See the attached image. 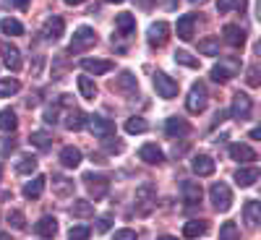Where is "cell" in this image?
Segmentation results:
<instances>
[{
    "instance_id": "d4e9b609",
    "label": "cell",
    "mask_w": 261,
    "mask_h": 240,
    "mask_svg": "<svg viewBox=\"0 0 261 240\" xmlns=\"http://www.w3.org/2000/svg\"><path fill=\"white\" fill-rule=\"evenodd\" d=\"M115 29H118L120 37L134 34V32H136V18L130 16V13H118V16H115Z\"/></svg>"
},
{
    "instance_id": "7c38bea8",
    "label": "cell",
    "mask_w": 261,
    "mask_h": 240,
    "mask_svg": "<svg viewBox=\"0 0 261 240\" xmlns=\"http://www.w3.org/2000/svg\"><path fill=\"white\" fill-rule=\"evenodd\" d=\"M191 170H193L199 178H209V175H214L217 165H214V159H212L209 154H196V157L191 159Z\"/></svg>"
},
{
    "instance_id": "9c48e42d",
    "label": "cell",
    "mask_w": 261,
    "mask_h": 240,
    "mask_svg": "<svg viewBox=\"0 0 261 240\" xmlns=\"http://www.w3.org/2000/svg\"><path fill=\"white\" fill-rule=\"evenodd\" d=\"M113 89L120 92V94H125L128 99H134V97L139 94V84H136V78H134V73H130V71H123V73L113 81Z\"/></svg>"
},
{
    "instance_id": "7a4b0ae2",
    "label": "cell",
    "mask_w": 261,
    "mask_h": 240,
    "mask_svg": "<svg viewBox=\"0 0 261 240\" xmlns=\"http://www.w3.org/2000/svg\"><path fill=\"white\" fill-rule=\"evenodd\" d=\"M154 204H157V188L151 183H141L136 188V211L141 217H146L151 209H154Z\"/></svg>"
},
{
    "instance_id": "44dd1931",
    "label": "cell",
    "mask_w": 261,
    "mask_h": 240,
    "mask_svg": "<svg viewBox=\"0 0 261 240\" xmlns=\"http://www.w3.org/2000/svg\"><path fill=\"white\" fill-rule=\"evenodd\" d=\"M165 130H167V136H188L191 134V123L188 120H183V118H167V123H165Z\"/></svg>"
},
{
    "instance_id": "6f0895ef",
    "label": "cell",
    "mask_w": 261,
    "mask_h": 240,
    "mask_svg": "<svg viewBox=\"0 0 261 240\" xmlns=\"http://www.w3.org/2000/svg\"><path fill=\"white\" fill-rule=\"evenodd\" d=\"M107 3H123V0H107Z\"/></svg>"
},
{
    "instance_id": "484cf974",
    "label": "cell",
    "mask_w": 261,
    "mask_h": 240,
    "mask_svg": "<svg viewBox=\"0 0 261 240\" xmlns=\"http://www.w3.org/2000/svg\"><path fill=\"white\" fill-rule=\"evenodd\" d=\"M60 165L76 170V167L81 165V151H79L76 146H63V151H60Z\"/></svg>"
},
{
    "instance_id": "d6a6232c",
    "label": "cell",
    "mask_w": 261,
    "mask_h": 240,
    "mask_svg": "<svg viewBox=\"0 0 261 240\" xmlns=\"http://www.w3.org/2000/svg\"><path fill=\"white\" fill-rule=\"evenodd\" d=\"M37 157H32V154H24V157H21L18 162H16V172H18V175H32V172L37 170Z\"/></svg>"
},
{
    "instance_id": "f5cc1de1",
    "label": "cell",
    "mask_w": 261,
    "mask_h": 240,
    "mask_svg": "<svg viewBox=\"0 0 261 240\" xmlns=\"http://www.w3.org/2000/svg\"><path fill=\"white\" fill-rule=\"evenodd\" d=\"M81 3H86V0H65V6H81Z\"/></svg>"
},
{
    "instance_id": "1f68e13d",
    "label": "cell",
    "mask_w": 261,
    "mask_h": 240,
    "mask_svg": "<svg viewBox=\"0 0 261 240\" xmlns=\"http://www.w3.org/2000/svg\"><path fill=\"white\" fill-rule=\"evenodd\" d=\"M79 92H81L84 99H94V97H97V84H94V78L79 76Z\"/></svg>"
},
{
    "instance_id": "603a6c76",
    "label": "cell",
    "mask_w": 261,
    "mask_h": 240,
    "mask_svg": "<svg viewBox=\"0 0 261 240\" xmlns=\"http://www.w3.org/2000/svg\"><path fill=\"white\" fill-rule=\"evenodd\" d=\"M206 232H209V222H206V220H191V222L183 225V235H186L188 240H196V237H201V235H206Z\"/></svg>"
},
{
    "instance_id": "5bb4252c",
    "label": "cell",
    "mask_w": 261,
    "mask_h": 240,
    "mask_svg": "<svg viewBox=\"0 0 261 240\" xmlns=\"http://www.w3.org/2000/svg\"><path fill=\"white\" fill-rule=\"evenodd\" d=\"M81 68H84L86 73L102 76V73H110V71H113V60H99V58H84V60H81Z\"/></svg>"
},
{
    "instance_id": "277c9868",
    "label": "cell",
    "mask_w": 261,
    "mask_h": 240,
    "mask_svg": "<svg viewBox=\"0 0 261 240\" xmlns=\"http://www.w3.org/2000/svg\"><path fill=\"white\" fill-rule=\"evenodd\" d=\"M238 71H241V60H235V58H225V60H220L212 68V81H217V84H225V81H230V78H235L238 76Z\"/></svg>"
},
{
    "instance_id": "ac0fdd59",
    "label": "cell",
    "mask_w": 261,
    "mask_h": 240,
    "mask_svg": "<svg viewBox=\"0 0 261 240\" xmlns=\"http://www.w3.org/2000/svg\"><path fill=\"white\" fill-rule=\"evenodd\" d=\"M0 52H3V60H6V65H8V71H21V52H18V47H13V45H8V42H0Z\"/></svg>"
},
{
    "instance_id": "2e32d148",
    "label": "cell",
    "mask_w": 261,
    "mask_h": 240,
    "mask_svg": "<svg viewBox=\"0 0 261 240\" xmlns=\"http://www.w3.org/2000/svg\"><path fill=\"white\" fill-rule=\"evenodd\" d=\"M180 193H183L186 206H196V204H201V199H204L201 185H199V183H191V180H186V183L180 185Z\"/></svg>"
},
{
    "instance_id": "cb8c5ba5",
    "label": "cell",
    "mask_w": 261,
    "mask_h": 240,
    "mask_svg": "<svg viewBox=\"0 0 261 240\" xmlns=\"http://www.w3.org/2000/svg\"><path fill=\"white\" fill-rule=\"evenodd\" d=\"M230 157L235 162H256V151L248 144H232L230 146Z\"/></svg>"
},
{
    "instance_id": "680465c9",
    "label": "cell",
    "mask_w": 261,
    "mask_h": 240,
    "mask_svg": "<svg viewBox=\"0 0 261 240\" xmlns=\"http://www.w3.org/2000/svg\"><path fill=\"white\" fill-rule=\"evenodd\" d=\"M0 178H3V167H0Z\"/></svg>"
},
{
    "instance_id": "5b68a950",
    "label": "cell",
    "mask_w": 261,
    "mask_h": 240,
    "mask_svg": "<svg viewBox=\"0 0 261 240\" xmlns=\"http://www.w3.org/2000/svg\"><path fill=\"white\" fill-rule=\"evenodd\" d=\"M209 199H212L217 211H227L232 206V191H230L227 183H214L212 191H209Z\"/></svg>"
},
{
    "instance_id": "74e56055",
    "label": "cell",
    "mask_w": 261,
    "mask_h": 240,
    "mask_svg": "<svg viewBox=\"0 0 261 240\" xmlns=\"http://www.w3.org/2000/svg\"><path fill=\"white\" fill-rule=\"evenodd\" d=\"M220 240H241V230L235 222H225L220 227Z\"/></svg>"
},
{
    "instance_id": "9a60e30c",
    "label": "cell",
    "mask_w": 261,
    "mask_h": 240,
    "mask_svg": "<svg viewBox=\"0 0 261 240\" xmlns=\"http://www.w3.org/2000/svg\"><path fill=\"white\" fill-rule=\"evenodd\" d=\"M139 157H141V162L154 165V167H160V165L165 162V154H162V149H160L157 144H144V146L139 149Z\"/></svg>"
},
{
    "instance_id": "9f6ffc18",
    "label": "cell",
    "mask_w": 261,
    "mask_h": 240,
    "mask_svg": "<svg viewBox=\"0 0 261 240\" xmlns=\"http://www.w3.org/2000/svg\"><path fill=\"white\" fill-rule=\"evenodd\" d=\"M167 8H175V0H167Z\"/></svg>"
},
{
    "instance_id": "ab89813d",
    "label": "cell",
    "mask_w": 261,
    "mask_h": 240,
    "mask_svg": "<svg viewBox=\"0 0 261 240\" xmlns=\"http://www.w3.org/2000/svg\"><path fill=\"white\" fill-rule=\"evenodd\" d=\"M18 89H21V84L16 78H3V81H0V97H11Z\"/></svg>"
},
{
    "instance_id": "ba28073f",
    "label": "cell",
    "mask_w": 261,
    "mask_h": 240,
    "mask_svg": "<svg viewBox=\"0 0 261 240\" xmlns=\"http://www.w3.org/2000/svg\"><path fill=\"white\" fill-rule=\"evenodd\" d=\"M154 89L162 99H172V97H178V81L175 78H170L167 73H154Z\"/></svg>"
},
{
    "instance_id": "7dc6e473",
    "label": "cell",
    "mask_w": 261,
    "mask_h": 240,
    "mask_svg": "<svg viewBox=\"0 0 261 240\" xmlns=\"http://www.w3.org/2000/svg\"><path fill=\"white\" fill-rule=\"evenodd\" d=\"M110 225H113L110 217H99V220H97V232H107V230H110Z\"/></svg>"
},
{
    "instance_id": "83f0119b",
    "label": "cell",
    "mask_w": 261,
    "mask_h": 240,
    "mask_svg": "<svg viewBox=\"0 0 261 240\" xmlns=\"http://www.w3.org/2000/svg\"><path fill=\"white\" fill-rule=\"evenodd\" d=\"M243 217H246V225H251V227H256L258 222H261V204L258 201H246V206H243Z\"/></svg>"
},
{
    "instance_id": "f546056e",
    "label": "cell",
    "mask_w": 261,
    "mask_h": 240,
    "mask_svg": "<svg viewBox=\"0 0 261 240\" xmlns=\"http://www.w3.org/2000/svg\"><path fill=\"white\" fill-rule=\"evenodd\" d=\"M53 191H55V196H60V199H65V196H73V180L63 178V175H55V178H53Z\"/></svg>"
},
{
    "instance_id": "8fae6325",
    "label": "cell",
    "mask_w": 261,
    "mask_h": 240,
    "mask_svg": "<svg viewBox=\"0 0 261 240\" xmlns=\"http://www.w3.org/2000/svg\"><path fill=\"white\" fill-rule=\"evenodd\" d=\"M86 125H89V130H92L94 136H99V139H110L115 134V123L107 120V118H99V115L89 118V120H86Z\"/></svg>"
},
{
    "instance_id": "4dcf8cb0",
    "label": "cell",
    "mask_w": 261,
    "mask_h": 240,
    "mask_svg": "<svg viewBox=\"0 0 261 240\" xmlns=\"http://www.w3.org/2000/svg\"><path fill=\"white\" fill-rule=\"evenodd\" d=\"M246 8H248V0H217V11L220 13H230V11L243 13Z\"/></svg>"
},
{
    "instance_id": "b9f144b4",
    "label": "cell",
    "mask_w": 261,
    "mask_h": 240,
    "mask_svg": "<svg viewBox=\"0 0 261 240\" xmlns=\"http://www.w3.org/2000/svg\"><path fill=\"white\" fill-rule=\"evenodd\" d=\"M8 225L16 227V230H24V227H27V217H24V211H18V209L8 211Z\"/></svg>"
},
{
    "instance_id": "f1b7e54d",
    "label": "cell",
    "mask_w": 261,
    "mask_h": 240,
    "mask_svg": "<svg viewBox=\"0 0 261 240\" xmlns=\"http://www.w3.org/2000/svg\"><path fill=\"white\" fill-rule=\"evenodd\" d=\"M86 113H81V110H68V115H65V128L68 130H81V128H86Z\"/></svg>"
},
{
    "instance_id": "e0dca14e",
    "label": "cell",
    "mask_w": 261,
    "mask_h": 240,
    "mask_svg": "<svg viewBox=\"0 0 261 240\" xmlns=\"http://www.w3.org/2000/svg\"><path fill=\"white\" fill-rule=\"evenodd\" d=\"M222 37L230 47H243L246 45V32L238 26V24H225L222 26Z\"/></svg>"
},
{
    "instance_id": "f907efd6",
    "label": "cell",
    "mask_w": 261,
    "mask_h": 240,
    "mask_svg": "<svg viewBox=\"0 0 261 240\" xmlns=\"http://www.w3.org/2000/svg\"><path fill=\"white\" fill-rule=\"evenodd\" d=\"M154 3H157V0H136V6H139V8H144V11H149Z\"/></svg>"
},
{
    "instance_id": "f6af8a7d",
    "label": "cell",
    "mask_w": 261,
    "mask_h": 240,
    "mask_svg": "<svg viewBox=\"0 0 261 240\" xmlns=\"http://www.w3.org/2000/svg\"><path fill=\"white\" fill-rule=\"evenodd\" d=\"M175 60H178L180 65H186V68H199V60L191 58L186 50H178V52H175Z\"/></svg>"
},
{
    "instance_id": "ffe728a7",
    "label": "cell",
    "mask_w": 261,
    "mask_h": 240,
    "mask_svg": "<svg viewBox=\"0 0 261 240\" xmlns=\"http://www.w3.org/2000/svg\"><path fill=\"white\" fill-rule=\"evenodd\" d=\"M34 232H37L39 237L53 240V237L58 235V220H55V217H42V220L34 225Z\"/></svg>"
},
{
    "instance_id": "52a82bcc",
    "label": "cell",
    "mask_w": 261,
    "mask_h": 240,
    "mask_svg": "<svg viewBox=\"0 0 261 240\" xmlns=\"http://www.w3.org/2000/svg\"><path fill=\"white\" fill-rule=\"evenodd\" d=\"M84 183H86V188H89V193L94 196V199H105L107 191H110V180H107L105 175H97V172H86Z\"/></svg>"
},
{
    "instance_id": "db71d44e",
    "label": "cell",
    "mask_w": 261,
    "mask_h": 240,
    "mask_svg": "<svg viewBox=\"0 0 261 240\" xmlns=\"http://www.w3.org/2000/svg\"><path fill=\"white\" fill-rule=\"evenodd\" d=\"M157 240H178V237H172V235H162V237H157Z\"/></svg>"
},
{
    "instance_id": "ee69618b",
    "label": "cell",
    "mask_w": 261,
    "mask_h": 240,
    "mask_svg": "<svg viewBox=\"0 0 261 240\" xmlns=\"http://www.w3.org/2000/svg\"><path fill=\"white\" fill-rule=\"evenodd\" d=\"M246 84L251 86V89L261 86V71H258V65H251V68L246 71Z\"/></svg>"
},
{
    "instance_id": "f35d334b",
    "label": "cell",
    "mask_w": 261,
    "mask_h": 240,
    "mask_svg": "<svg viewBox=\"0 0 261 240\" xmlns=\"http://www.w3.org/2000/svg\"><path fill=\"white\" fill-rule=\"evenodd\" d=\"M29 141H32L37 149H47V146H50V141H53V136H50V134H45V130H34V134L29 136Z\"/></svg>"
},
{
    "instance_id": "3957f363",
    "label": "cell",
    "mask_w": 261,
    "mask_h": 240,
    "mask_svg": "<svg viewBox=\"0 0 261 240\" xmlns=\"http://www.w3.org/2000/svg\"><path fill=\"white\" fill-rule=\"evenodd\" d=\"M206 99H209V94H206V84H204V81H196V84L191 86V92H188V99H186L188 113H193V115L204 113V110H206Z\"/></svg>"
},
{
    "instance_id": "4fadbf2b",
    "label": "cell",
    "mask_w": 261,
    "mask_h": 240,
    "mask_svg": "<svg viewBox=\"0 0 261 240\" xmlns=\"http://www.w3.org/2000/svg\"><path fill=\"white\" fill-rule=\"evenodd\" d=\"M63 32H65V21H63L60 16H50V18L45 21V26H42V37L50 39V42L60 39Z\"/></svg>"
},
{
    "instance_id": "681fc988",
    "label": "cell",
    "mask_w": 261,
    "mask_h": 240,
    "mask_svg": "<svg viewBox=\"0 0 261 240\" xmlns=\"http://www.w3.org/2000/svg\"><path fill=\"white\" fill-rule=\"evenodd\" d=\"M55 60H58V68L53 71V76L58 78V76H63V71H65V68H68V63H65V58H63V55H58Z\"/></svg>"
},
{
    "instance_id": "bcb514c9",
    "label": "cell",
    "mask_w": 261,
    "mask_h": 240,
    "mask_svg": "<svg viewBox=\"0 0 261 240\" xmlns=\"http://www.w3.org/2000/svg\"><path fill=\"white\" fill-rule=\"evenodd\" d=\"M115 240H139V235H136V230H118Z\"/></svg>"
},
{
    "instance_id": "8992f818",
    "label": "cell",
    "mask_w": 261,
    "mask_h": 240,
    "mask_svg": "<svg viewBox=\"0 0 261 240\" xmlns=\"http://www.w3.org/2000/svg\"><path fill=\"white\" fill-rule=\"evenodd\" d=\"M251 110H253V99H251L248 94H243V92H238V94L232 97L230 115H232L235 120H248V118H251Z\"/></svg>"
},
{
    "instance_id": "60d3db41",
    "label": "cell",
    "mask_w": 261,
    "mask_h": 240,
    "mask_svg": "<svg viewBox=\"0 0 261 240\" xmlns=\"http://www.w3.org/2000/svg\"><path fill=\"white\" fill-rule=\"evenodd\" d=\"M89 237H92V227H86V225H76L68 232V240H89Z\"/></svg>"
},
{
    "instance_id": "4316f807",
    "label": "cell",
    "mask_w": 261,
    "mask_h": 240,
    "mask_svg": "<svg viewBox=\"0 0 261 240\" xmlns=\"http://www.w3.org/2000/svg\"><path fill=\"white\" fill-rule=\"evenodd\" d=\"M258 180V170L256 167H241L235 172V183L241 185V188H248V185H253Z\"/></svg>"
},
{
    "instance_id": "816d5d0a",
    "label": "cell",
    "mask_w": 261,
    "mask_h": 240,
    "mask_svg": "<svg viewBox=\"0 0 261 240\" xmlns=\"http://www.w3.org/2000/svg\"><path fill=\"white\" fill-rule=\"evenodd\" d=\"M8 3H11V6H16V8H21V11H24V8L29 6V0H8Z\"/></svg>"
},
{
    "instance_id": "e575fe53",
    "label": "cell",
    "mask_w": 261,
    "mask_h": 240,
    "mask_svg": "<svg viewBox=\"0 0 261 240\" xmlns=\"http://www.w3.org/2000/svg\"><path fill=\"white\" fill-rule=\"evenodd\" d=\"M199 52L201 55H220V37H206L199 42Z\"/></svg>"
},
{
    "instance_id": "8d00e7d4",
    "label": "cell",
    "mask_w": 261,
    "mask_h": 240,
    "mask_svg": "<svg viewBox=\"0 0 261 240\" xmlns=\"http://www.w3.org/2000/svg\"><path fill=\"white\" fill-rule=\"evenodd\" d=\"M18 128V118L13 110H3L0 113V130H16Z\"/></svg>"
},
{
    "instance_id": "7402d4cb",
    "label": "cell",
    "mask_w": 261,
    "mask_h": 240,
    "mask_svg": "<svg viewBox=\"0 0 261 240\" xmlns=\"http://www.w3.org/2000/svg\"><path fill=\"white\" fill-rule=\"evenodd\" d=\"M45 185H47V178H45V175H34V178L24 185V199H29V201L39 199L42 191H45Z\"/></svg>"
},
{
    "instance_id": "6da1fadb",
    "label": "cell",
    "mask_w": 261,
    "mask_h": 240,
    "mask_svg": "<svg viewBox=\"0 0 261 240\" xmlns=\"http://www.w3.org/2000/svg\"><path fill=\"white\" fill-rule=\"evenodd\" d=\"M97 45V32L92 26H79L73 32V39H71V45H68V52H86L89 47Z\"/></svg>"
},
{
    "instance_id": "c3c4849f",
    "label": "cell",
    "mask_w": 261,
    "mask_h": 240,
    "mask_svg": "<svg viewBox=\"0 0 261 240\" xmlns=\"http://www.w3.org/2000/svg\"><path fill=\"white\" fill-rule=\"evenodd\" d=\"M58 104L55 107H47V110H45V123H58Z\"/></svg>"
},
{
    "instance_id": "30bf717a",
    "label": "cell",
    "mask_w": 261,
    "mask_h": 240,
    "mask_svg": "<svg viewBox=\"0 0 261 240\" xmlns=\"http://www.w3.org/2000/svg\"><path fill=\"white\" fill-rule=\"evenodd\" d=\"M167 37H170V24L167 21H154V24L149 26V45L151 47H165Z\"/></svg>"
},
{
    "instance_id": "836d02e7",
    "label": "cell",
    "mask_w": 261,
    "mask_h": 240,
    "mask_svg": "<svg viewBox=\"0 0 261 240\" xmlns=\"http://www.w3.org/2000/svg\"><path fill=\"white\" fill-rule=\"evenodd\" d=\"M146 128H149V123H146L144 118H139V115H130V118L125 120V134H130V136L144 134Z\"/></svg>"
},
{
    "instance_id": "11a10c76",
    "label": "cell",
    "mask_w": 261,
    "mask_h": 240,
    "mask_svg": "<svg viewBox=\"0 0 261 240\" xmlns=\"http://www.w3.org/2000/svg\"><path fill=\"white\" fill-rule=\"evenodd\" d=\"M0 240H11V235H6V232H0Z\"/></svg>"
},
{
    "instance_id": "7bdbcfd3",
    "label": "cell",
    "mask_w": 261,
    "mask_h": 240,
    "mask_svg": "<svg viewBox=\"0 0 261 240\" xmlns=\"http://www.w3.org/2000/svg\"><path fill=\"white\" fill-rule=\"evenodd\" d=\"M0 29H3V34H24V26H21V21H16V18H6L3 24H0Z\"/></svg>"
},
{
    "instance_id": "d6986e66",
    "label": "cell",
    "mask_w": 261,
    "mask_h": 240,
    "mask_svg": "<svg viewBox=\"0 0 261 240\" xmlns=\"http://www.w3.org/2000/svg\"><path fill=\"white\" fill-rule=\"evenodd\" d=\"M196 13H186V16H180L178 18V37L183 39V42H191L193 39V29H196Z\"/></svg>"
},
{
    "instance_id": "d590c367",
    "label": "cell",
    "mask_w": 261,
    "mask_h": 240,
    "mask_svg": "<svg viewBox=\"0 0 261 240\" xmlns=\"http://www.w3.org/2000/svg\"><path fill=\"white\" fill-rule=\"evenodd\" d=\"M71 214H73V217H81V220H84V217H92V214H94V204H89L86 199H79V201H73Z\"/></svg>"
}]
</instances>
